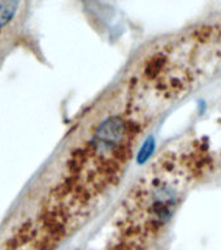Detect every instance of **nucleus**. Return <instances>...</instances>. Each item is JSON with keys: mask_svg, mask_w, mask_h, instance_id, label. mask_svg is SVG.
<instances>
[{"mask_svg": "<svg viewBox=\"0 0 221 250\" xmlns=\"http://www.w3.org/2000/svg\"><path fill=\"white\" fill-rule=\"evenodd\" d=\"M210 162L201 145H183L160 156L125 199L119 220L122 242L117 250H143L144 244L167 224Z\"/></svg>", "mask_w": 221, "mask_h": 250, "instance_id": "obj_1", "label": "nucleus"}, {"mask_svg": "<svg viewBox=\"0 0 221 250\" xmlns=\"http://www.w3.org/2000/svg\"><path fill=\"white\" fill-rule=\"evenodd\" d=\"M20 0H0V30H3L15 17Z\"/></svg>", "mask_w": 221, "mask_h": 250, "instance_id": "obj_2", "label": "nucleus"}, {"mask_svg": "<svg viewBox=\"0 0 221 250\" xmlns=\"http://www.w3.org/2000/svg\"><path fill=\"white\" fill-rule=\"evenodd\" d=\"M11 248H12V249H9V250H20V246L17 245V242H16V241H12Z\"/></svg>", "mask_w": 221, "mask_h": 250, "instance_id": "obj_3", "label": "nucleus"}]
</instances>
